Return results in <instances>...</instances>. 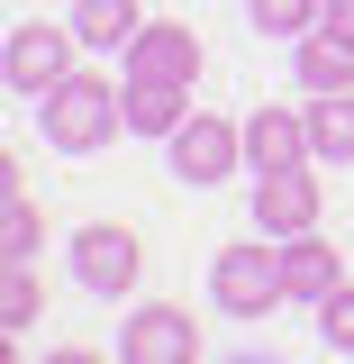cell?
Here are the masks:
<instances>
[{"instance_id": "cell-1", "label": "cell", "mask_w": 354, "mask_h": 364, "mask_svg": "<svg viewBox=\"0 0 354 364\" xmlns=\"http://www.w3.org/2000/svg\"><path fill=\"white\" fill-rule=\"evenodd\" d=\"M37 128H45L55 155H100L109 136L128 128V91L109 82V73H82V64H73V73L37 100Z\"/></svg>"}, {"instance_id": "cell-2", "label": "cell", "mask_w": 354, "mask_h": 364, "mask_svg": "<svg viewBox=\"0 0 354 364\" xmlns=\"http://www.w3.org/2000/svg\"><path fill=\"white\" fill-rule=\"evenodd\" d=\"M209 301H219L227 318H272L282 301H291V273H282V237H245V246H219L209 255Z\"/></svg>"}, {"instance_id": "cell-3", "label": "cell", "mask_w": 354, "mask_h": 364, "mask_svg": "<svg viewBox=\"0 0 354 364\" xmlns=\"http://www.w3.org/2000/svg\"><path fill=\"white\" fill-rule=\"evenodd\" d=\"M136 273H145V237H136L128 219H91V228H73V282H82V291L128 301Z\"/></svg>"}, {"instance_id": "cell-4", "label": "cell", "mask_w": 354, "mask_h": 364, "mask_svg": "<svg viewBox=\"0 0 354 364\" xmlns=\"http://www.w3.org/2000/svg\"><path fill=\"white\" fill-rule=\"evenodd\" d=\"M164 146H173V182H191V191H209V182H227L236 164H245V128L219 119V109H191Z\"/></svg>"}, {"instance_id": "cell-5", "label": "cell", "mask_w": 354, "mask_h": 364, "mask_svg": "<svg viewBox=\"0 0 354 364\" xmlns=\"http://www.w3.org/2000/svg\"><path fill=\"white\" fill-rule=\"evenodd\" d=\"M73 55H82V28H73V18H64V28H55V18L9 28V91H18V100H45V91L73 73Z\"/></svg>"}, {"instance_id": "cell-6", "label": "cell", "mask_w": 354, "mask_h": 364, "mask_svg": "<svg viewBox=\"0 0 354 364\" xmlns=\"http://www.w3.org/2000/svg\"><path fill=\"white\" fill-rule=\"evenodd\" d=\"M118 355L128 364H200V318L173 310V301H145V310H128V328H118Z\"/></svg>"}, {"instance_id": "cell-7", "label": "cell", "mask_w": 354, "mask_h": 364, "mask_svg": "<svg viewBox=\"0 0 354 364\" xmlns=\"http://www.w3.org/2000/svg\"><path fill=\"white\" fill-rule=\"evenodd\" d=\"M118 55H128V82H200V28L182 18H145Z\"/></svg>"}, {"instance_id": "cell-8", "label": "cell", "mask_w": 354, "mask_h": 364, "mask_svg": "<svg viewBox=\"0 0 354 364\" xmlns=\"http://www.w3.org/2000/svg\"><path fill=\"white\" fill-rule=\"evenodd\" d=\"M318 210H327V182H318L309 164L255 173V228H264V237H300V228H318Z\"/></svg>"}, {"instance_id": "cell-9", "label": "cell", "mask_w": 354, "mask_h": 364, "mask_svg": "<svg viewBox=\"0 0 354 364\" xmlns=\"http://www.w3.org/2000/svg\"><path fill=\"white\" fill-rule=\"evenodd\" d=\"M245 164H255V173L318 164L309 155V109H255V119H245Z\"/></svg>"}, {"instance_id": "cell-10", "label": "cell", "mask_w": 354, "mask_h": 364, "mask_svg": "<svg viewBox=\"0 0 354 364\" xmlns=\"http://www.w3.org/2000/svg\"><path fill=\"white\" fill-rule=\"evenodd\" d=\"M282 273H291V301H327V291L345 282V255H336L318 228H300V237H282Z\"/></svg>"}, {"instance_id": "cell-11", "label": "cell", "mask_w": 354, "mask_h": 364, "mask_svg": "<svg viewBox=\"0 0 354 364\" xmlns=\"http://www.w3.org/2000/svg\"><path fill=\"white\" fill-rule=\"evenodd\" d=\"M309 155L354 164V91H309Z\"/></svg>"}, {"instance_id": "cell-12", "label": "cell", "mask_w": 354, "mask_h": 364, "mask_svg": "<svg viewBox=\"0 0 354 364\" xmlns=\"http://www.w3.org/2000/svg\"><path fill=\"white\" fill-rule=\"evenodd\" d=\"M191 119V82H128V128L136 136H173Z\"/></svg>"}, {"instance_id": "cell-13", "label": "cell", "mask_w": 354, "mask_h": 364, "mask_svg": "<svg viewBox=\"0 0 354 364\" xmlns=\"http://www.w3.org/2000/svg\"><path fill=\"white\" fill-rule=\"evenodd\" d=\"M300 91H354V46L327 37V28H309V37H300Z\"/></svg>"}, {"instance_id": "cell-14", "label": "cell", "mask_w": 354, "mask_h": 364, "mask_svg": "<svg viewBox=\"0 0 354 364\" xmlns=\"http://www.w3.org/2000/svg\"><path fill=\"white\" fill-rule=\"evenodd\" d=\"M73 28H82V46H128L145 28V9L136 0H73Z\"/></svg>"}, {"instance_id": "cell-15", "label": "cell", "mask_w": 354, "mask_h": 364, "mask_svg": "<svg viewBox=\"0 0 354 364\" xmlns=\"http://www.w3.org/2000/svg\"><path fill=\"white\" fill-rule=\"evenodd\" d=\"M37 310H45L37 273H28V264H0V337H18V328H37Z\"/></svg>"}, {"instance_id": "cell-16", "label": "cell", "mask_w": 354, "mask_h": 364, "mask_svg": "<svg viewBox=\"0 0 354 364\" xmlns=\"http://www.w3.org/2000/svg\"><path fill=\"white\" fill-rule=\"evenodd\" d=\"M245 9H255L264 37H309L318 18H327V0H245Z\"/></svg>"}, {"instance_id": "cell-17", "label": "cell", "mask_w": 354, "mask_h": 364, "mask_svg": "<svg viewBox=\"0 0 354 364\" xmlns=\"http://www.w3.org/2000/svg\"><path fill=\"white\" fill-rule=\"evenodd\" d=\"M318 346H327V355H354V282H336V291L318 301Z\"/></svg>"}, {"instance_id": "cell-18", "label": "cell", "mask_w": 354, "mask_h": 364, "mask_svg": "<svg viewBox=\"0 0 354 364\" xmlns=\"http://www.w3.org/2000/svg\"><path fill=\"white\" fill-rule=\"evenodd\" d=\"M318 28H327V37H345V46H354V0H327V18H318Z\"/></svg>"}]
</instances>
